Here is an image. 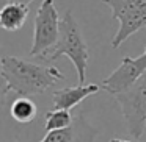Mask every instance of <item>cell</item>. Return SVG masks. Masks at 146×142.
<instances>
[{
  "mask_svg": "<svg viewBox=\"0 0 146 142\" xmlns=\"http://www.w3.org/2000/svg\"><path fill=\"white\" fill-rule=\"evenodd\" d=\"M146 73V45L145 52L137 58L124 56L121 64L101 83V89L116 95L133 86Z\"/></svg>",
  "mask_w": 146,
  "mask_h": 142,
  "instance_id": "6",
  "label": "cell"
},
{
  "mask_svg": "<svg viewBox=\"0 0 146 142\" xmlns=\"http://www.w3.org/2000/svg\"><path fill=\"white\" fill-rule=\"evenodd\" d=\"M30 14L29 7L19 3H7L0 11V27L5 31H17L24 27Z\"/></svg>",
  "mask_w": 146,
  "mask_h": 142,
  "instance_id": "9",
  "label": "cell"
},
{
  "mask_svg": "<svg viewBox=\"0 0 146 142\" xmlns=\"http://www.w3.org/2000/svg\"><path fill=\"white\" fill-rule=\"evenodd\" d=\"M101 84L96 83H90V84H79V86H69V88H63L54 92L52 95V105L54 109H68L71 111L80 105L85 98L90 95L99 92Z\"/></svg>",
  "mask_w": 146,
  "mask_h": 142,
  "instance_id": "8",
  "label": "cell"
},
{
  "mask_svg": "<svg viewBox=\"0 0 146 142\" xmlns=\"http://www.w3.org/2000/svg\"><path fill=\"white\" fill-rule=\"evenodd\" d=\"M61 19L55 8L54 0H42L35 17L33 28V45L30 55L32 56L46 58L57 45L60 38Z\"/></svg>",
  "mask_w": 146,
  "mask_h": 142,
  "instance_id": "3",
  "label": "cell"
},
{
  "mask_svg": "<svg viewBox=\"0 0 146 142\" xmlns=\"http://www.w3.org/2000/svg\"><path fill=\"white\" fill-rule=\"evenodd\" d=\"M74 122L71 111L68 109H52L46 113V131H55L71 126Z\"/></svg>",
  "mask_w": 146,
  "mask_h": 142,
  "instance_id": "11",
  "label": "cell"
},
{
  "mask_svg": "<svg viewBox=\"0 0 146 142\" xmlns=\"http://www.w3.org/2000/svg\"><path fill=\"white\" fill-rule=\"evenodd\" d=\"M110 142H130V141H126V139H118V137H113V139H110Z\"/></svg>",
  "mask_w": 146,
  "mask_h": 142,
  "instance_id": "13",
  "label": "cell"
},
{
  "mask_svg": "<svg viewBox=\"0 0 146 142\" xmlns=\"http://www.w3.org/2000/svg\"><path fill=\"white\" fill-rule=\"evenodd\" d=\"M111 10V16L119 22L111 47L119 48L132 35L146 27V0H102Z\"/></svg>",
  "mask_w": 146,
  "mask_h": 142,
  "instance_id": "4",
  "label": "cell"
},
{
  "mask_svg": "<svg viewBox=\"0 0 146 142\" xmlns=\"http://www.w3.org/2000/svg\"><path fill=\"white\" fill-rule=\"evenodd\" d=\"M5 2H8V3H19V5H25V7H29L32 2H35V0H5Z\"/></svg>",
  "mask_w": 146,
  "mask_h": 142,
  "instance_id": "12",
  "label": "cell"
},
{
  "mask_svg": "<svg viewBox=\"0 0 146 142\" xmlns=\"http://www.w3.org/2000/svg\"><path fill=\"white\" fill-rule=\"evenodd\" d=\"M96 134L98 128L91 126L82 116H77L71 126L49 131L41 142H94Z\"/></svg>",
  "mask_w": 146,
  "mask_h": 142,
  "instance_id": "7",
  "label": "cell"
},
{
  "mask_svg": "<svg viewBox=\"0 0 146 142\" xmlns=\"http://www.w3.org/2000/svg\"><path fill=\"white\" fill-rule=\"evenodd\" d=\"M119 105L132 139H140L146 130V73L127 91L113 95Z\"/></svg>",
  "mask_w": 146,
  "mask_h": 142,
  "instance_id": "5",
  "label": "cell"
},
{
  "mask_svg": "<svg viewBox=\"0 0 146 142\" xmlns=\"http://www.w3.org/2000/svg\"><path fill=\"white\" fill-rule=\"evenodd\" d=\"M2 78L5 81L3 97L8 91L30 97L46 92L50 86L64 81L66 77L55 66H41L17 56H2Z\"/></svg>",
  "mask_w": 146,
  "mask_h": 142,
  "instance_id": "1",
  "label": "cell"
},
{
  "mask_svg": "<svg viewBox=\"0 0 146 142\" xmlns=\"http://www.w3.org/2000/svg\"><path fill=\"white\" fill-rule=\"evenodd\" d=\"M10 114L17 123H30L38 116V108L32 98L19 97L11 103Z\"/></svg>",
  "mask_w": 146,
  "mask_h": 142,
  "instance_id": "10",
  "label": "cell"
},
{
  "mask_svg": "<svg viewBox=\"0 0 146 142\" xmlns=\"http://www.w3.org/2000/svg\"><path fill=\"white\" fill-rule=\"evenodd\" d=\"M68 56L72 61L74 67L77 72V78H79L80 84H85L86 78V70H88V45H86L85 39L82 36V31L79 28L76 17L72 16L69 10L64 13L63 19H61L60 25V38L58 42L52 52L44 58L46 61H55L60 56Z\"/></svg>",
  "mask_w": 146,
  "mask_h": 142,
  "instance_id": "2",
  "label": "cell"
}]
</instances>
